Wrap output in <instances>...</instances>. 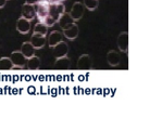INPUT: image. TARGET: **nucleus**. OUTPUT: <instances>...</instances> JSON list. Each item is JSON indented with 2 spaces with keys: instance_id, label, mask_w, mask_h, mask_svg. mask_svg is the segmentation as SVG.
Returning <instances> with one entry per match:
<instances>
[{
  "instance_id": "1",
  "label": "nucleus",
  "mask_w": 150,
  "mask_h": 118,
  "mask_svg": "<svg viewBox=\"0 0 150 118\" xmlns=\"http://www.w3.org/2000/svg\"><path fill=\"white\" fill-rule=\"evenodd\" d=\"M64 12H65V7L62 4H50L48 16L44 21V24L47 27L53 26L57 22H59L61 15L63 14Z\"/></svg>"
},
{
  "instance_id": "2",
  "label": "nucleus",
  "mask_w": 150,
  "mask_h": 118,
  "mask_svg": "<svg viewBox=\"0 0 150 118\" xmlns=\"http://www.w3.org/2000/svg\"><path fill=\"white\" fill-rule=\"evenodd\" d=\"M34 7H35V13H36L38 21L40 23H44L46 18L48 16L50 4H49L47 0H39Z\"/></svg>"
},
{
  "instance_id": "3",
  "label": "nucleus",
  "mask_w": 150,
  "mask_h": 118,
  "mask_svg": "<svg viewBox=\"0 0 150 118\" xmlns=\"http://www.w3.org/2000/svg\"><path fill=\"white\" fill-rule=\"evenodd\" d=\"M11 61L13 63V67L16 68H24L26 66V58L23 55V53L21 51H13L11 53Z\"/></svg>"
},
{
  "instance_id": "4",
  "label": "nucleus",
  "mask_w": 150,
  "mask_h": 118,
  "mask_svg": "<svg viewBox=\"0 0 150 118\" xmlns=\"http://www.w3.org/2000/svg\"><path fill=\"white\" fill-rule=\"evenodd\" d=\"M62 30H63L62 32L63 36H65V38H68L70 40H74L75 38H77V36H79V26L76 25L74 22L70 23L64 28H62Z\"/></svg>"
},
{
  "instance_id": "5",
  "label": "nucleus",
  "mask_w": 150,
  "mask_h": 118,
  "mask_svg": "<svg viewBox=\"0 0 150 118\" xmlns=\"http://www.w3.org/2000/svg\"><path fill=\"white\" fill-rule=\"evenodd\" d=\"M84 6H83L82 2H74V4L72 6V9L71 11H70V16L72 18V20L76 22V21H79V20L83 18V15H84Z\"/></svg>"
},
{
  "instance_id": "6",
  "label": "nucleus",
  "mask_w": 150,
  "mask_h": 118,
  "mask_svg": "<svg viewBox=\"0 0 150 118\" xmlns=\"http://www.w3.org/2000/svg\"><path fill=\"white\" fill-rule=\"evenodd\" d=\"M21 16L24 18L25 20H27V21L32 22V21L35 19V16H36L34 6H32V4H23L22 10H21Z\"/></svg>"
},
{
  "instance_id": "7",
  "label": "nucleus",
  "mask_w": 150,
  "mask_h": 118,
  "mask_svg": "<svg viewBox=\"0 0 150 118\" xmlns=\"http://www.w3.org/2000/svg\"><path fill=\"white\" fill-rule=\"evenodd\" d=\"M93 67V62H91V58L88 54H83L79 56L77 60V70H91Z\"/></svg>"
},
{
  "instance_id": "8",
  "label": "nucleus",
  "mask_w": 150,
  "mask_h": 118,
  "mask_svg": "<svg viewBox=\"0 0 150 118\" xmlns=\"http://www.w3.org/2000/svg\"><path fill=\"white\" fill-rule=\"evenodd\" d=\"M69 52V44L64 41H61L60 44H58L57 46H54L52 48V53L53 56L58 59V58H61V56L67 55Z\"/></svg>"
},
{
  "instance_id": "9",
  "label": "nucleus",
  "mask_w": 150,
  "mask_h": 118,
  "mask_svg": "<svg viewBox=\"0 0 150 118\" xmlns=\"http://www.w3.org/2000/svg\"><path fill=\"white\" fill-rule=\"evenodd\" d=\"M70 66H71V60L67 55L56 59V62L53 64V68L58 70H68Z\"/></svg>"
},
{
  "instance_id": "10",
  "label": "nucleus",
  "mask_w": 150,
  "mask_h": 118,
  "mask_svg": "<svg viewBox=\"0 0 150 118\" xmlns=\"http://www.w3.org/2000/svg\"><path fill=\"white\" fill-rule=\"evenodd\" d=\"M117 46L120 51L123 53H127L128 52V33L127 32H123L119 35L117 37Z\"/></svg>"
},
{
  "instance_id": "11",
  "label": "nucleus",
  "mask_w": 150,
  "mask_h": 118,
  "mask_svg": "<svg viewBox=\"0 0 150 118\" xmlns=\"http://www.w3.org/2000/svg\"><path fill=\"white\" fill-rule=\"evenodd\" d=\"M61 41H63V34L58 32V30H53L49 34L48 37V44L50 48H53L54 46L60 44Z\"/></svg>"
},
{
  "instance_id": "12",
  "label": "nucleus",
  "mask_w": 150,
  "mask_h": 118,
  "mask_svg": "<svg viewBox=\"0 0 150 118\" xmlns=\"http://www.w3.org/2000/svg\"><path fill=\"white\" fill-rule=\"evenodd\" d=\"M16 29H18V32H19L20 34L25 35V34L28 33L30 29V22L21 16V18L18 20V22H16Z\"/></svg>"
},
{
  "instance_id": "13",
  "label": "nucleus",
  "mask_w": 150,
  "mask_h": 118,
  "mask_svg": "<svg viewBox=\"0 0 150 118\" xmlns=\"http://www.w3.org/2000/svg\"><path fill=\"white\" fill-rule=\"evenodd\" d=\"M107 62L109 63L112 67L117 66V65L120 64V62H121L120 54H119L116 51H114V50H111V51H109V52H108V54H107Z\"/></svg>"
},
{
  "instance_id": "14",
  "label": "nucleus",
  "mask_w": 150,
  "mask_h": 118,
  "mask_svg": "<svg viewBox=\"0 0 150 118\" xmlns=\"http://www.w3.org/2000/svg\"><path fill=\"white\" fill-rule=\"evenodd\" d=\"M30 44L35 49H42L46 44V37L45 36H39V35H34L30 37Z\"/></svg>"
},
{
  "instance_id": "15",
  "label": "nucleus",
  "mask_w": 150,
  "mask_h": 118,
  "mask_svg": "<svg viewBox=\"0 0 150 118\" xmlns=\"http://www.w3.org/2000/svg\"><path fill=\"white\" fill-rule=\"evenodd\" d=\"M21 52L23 53V55L28 60L30 58L35 55V48L32 46V44H30V41H25V42H23V44H22Z\"/></svg>"
},
{
  "instance_id": "16",
  "label": "nucleus",
  "mask_w": 150,
  "mask_h": 118,
  "mask_svg": "<svg viewBox=\"0 0 150 118\" xmlns=\"http://www.w3.org/2000/svg\"><path fill=\"white\" fill-rule=\"evenodd\" d=\"M27 67H28V70H36L39 68L40 66V59L36 55H33L32 58L28 59L27 61Z\"/></svg>"
},
{
  "instance_id": "17",
  "label": "nucleus",
  "mask_w": 150,
  "mask_h": 118,
  "mask_svg": "<svg viewBox=\"0 0 150 118\" xmlns=\"http://www.w3.org/2000/svg\"><path fill=\"white\" fill-rule=\"evenodd\" d=\"M47 32H48V27H47L44 23L38 22L37 24L34 26V32H33V34H34V35H39V36H46V35H47Z\"/></svg>"
},
{
  "instance_id": "18",
  "label": "nucleus",
  "mask_w": 150,
  "mask_h": 118,
  "mask_svg": "<svg viewBox=\"0 0 150 118\" xmlns=\"http://www.w3.org/2000/svg\"><path fill=\"white\" fill-rule=\"evenodd\" d=\"M13 68V63L10 58H1L0 59V70H10Z\"/></svg>"
},
{
  "instance_id": "19",
  "label": "nucleus",
  "mask_w": 150,
  "mask_h": 118,
  "mask_svg": "<svg viewBox=\"0 0 150 118\" xmlns=\"http://www.w3.org/2000/svg\"><path fill=\"white\" fill-rule=\"evenodd\" d=\"M72 22H74L73 20H72V18L70 16V14L69 13H67V12H64L63 14L61 15V18H60V20H59V24H60V26H61V28H64L67 25H69L70 23H72Z\"/></svg>"
},
{
  "instance_id": "20",
  "label": "nucleus",
  "mask_w": 150,
  "mask_h": 118,
  "mask_svg": "<svg viewBox=\"0 0 150 118\" xmlns=\"http://www.w3.org/2000/svg\"><path fill=\"white\" fill-rule=\"evenodd\" d=\"M83 6L89 11H95L98 8V6H99V1L98 0H84Z\"/></svg>"
},
{
  "instance_id": "21",
  "label": "nucleus",
  "mask_w": 150,
  "mask_h": 118,
  "mask_svg": "<svg viewBox=\"0 0 150 118\" xmlns=\"http://www.w3.org/2000/svg\"><path fill=\"white\" fill-rule=\"evenodd\" d=\"M26 2L25 4H32V6H35V4H37L39 0H25Z\"/></svg>"
},
{
  "instance_id": "22",
  "label": "nucleus",
  "mask_w": 150,
  "mask_h": 118,
  "mask_svg": "<svg viewBox=\"0 0 150 118\" xmlns=\"http://www.w3.org/2000/svg\"><path fill=\"white\" fill-rule=\"evenodd\" d=\"M49 4H61L63 0H47Z\"/></svg>"
},
{
  "instance_id": "23",
  "label": "nucleus",
  "mask_w": 150,
  "mask_h": 118,
  "mask_svg": "<svg viewBox=\"0 0 150 118\" xmlns=\"http://www.w3.org/2000/svg\"><path fill=\"white\" fill-rule=\"evenodd\" d=\"M6 4H7V0H0V9H2L6 6Z\"/></svg>"
}]
</instances>
